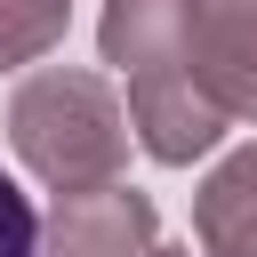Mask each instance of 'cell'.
I'll use <instances>...</instances> for the list:
<instances>
[{
	"mask_svg": "<svg viewBox=\"0 0 257 257\" xmlns=\"http://www.w3.org/2000/svg\"><path fill=\"white\" fill-rule=\"evenodd\" d=\"M185 24H193V0H104V24H96L104 64L128 80V128L161 169H185L225 137V120L193 96Z\"/></svg>",
	"mask_w": 257,
	"mask_h": 257,
	"instance_id": "obj_1",
	"label": "cell"
},
{
	"mask_svg": "<svg viewBox=\"0 0 257 257\" xmlns=\"http://www.w3.org/2000/svg\"><path fill=\"white\" fill-rule=\"evenodd\" d=\"M8 145L40 185H56V201L96 193V185H120L128 169V112L96 72L40 64L8 96Z\"/></svg>",
	"mask_w": 257,
	"mask_h": 257,
	"instance_id": "obj_2",
	"label": "cell"
},
{
	"mask_svg": "<svg viewBox=\"0 0 257 257\" xmlns=\"http://www.w3.org/2000/svg\"><path fill=\"white\" fill-rule=\"evenodd\" d=\"M185 72H193V96L225 128L257 120V0H193Z\"/></svg>",
	"mask_w": 257,
	"mask_h": 257,
	"instance_id": "obj_3",
	"label": "cell"
},
{
	"mask_svg": "<svg viewBox=\"0 0 257 257\" xmlns=\"http://www.w3.org/2000/svg\"><path fill=\"white\" fill-rule=\"evenodd\" d=\"M145 249H153V201L137 185L64 193L40 241V257H145Z\"/></svg>",
	"mask_w": 257,
	"mask_h": 257,
	"instance_id": "obj_4",
	"label": "cell"
},
{
	"mask_svg": "<svg viewBox=\"0 0 257 257\" xmlns=\"http://www.w3.org/2000/svg\"><path fill=\"white\" fill-rule=\"evenodd\" d=\"M201 249L209 257H257V145H241L233 161L209 169L201 201H193Z\"/></svg>",
	"mask_w": 257,
	"mask_h": 257,
	"instance_id": "obj_5",
	"label": "cell"
},
{
	"mask_svg": "<svg viewBox=\"0 0 257 257\" xmlns=\"http://www.w3.org/2000/svg\"><path fill=\"white\" fill-rule=\"evenodd\" d=\"M0 257H40V209L8 169H0Z\"/></svg>",
	"mask_w": 257,
	"mask_h": 257,
	"instance_id": "obj_6",
	"label": "cell"
},
{
	"mask_svg": "<svg viewBox=\"0 0 257 257\" xmlns=\"http://www.w3.org/2000/svg\"><path fill=\"white\" fill-rule=\"evenodd\" d=\"M145 257H193V249H145Z\"/></svg>",
	"mask_w": 257,
	"mask_h": 257,
	"instance_id": "obj_7",
	"label": "cell"
}]
</instances>
